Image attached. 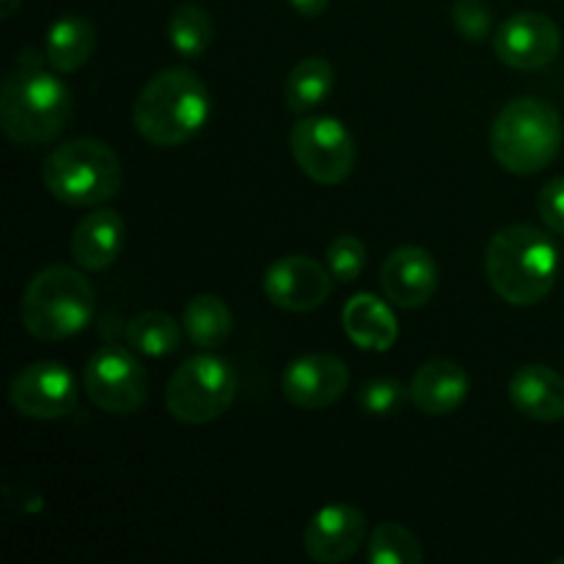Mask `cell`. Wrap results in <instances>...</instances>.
Here are the masks:
<instances>
[{
	"mask_svg": "<svg viewBox=\"0 0 564 564\" xmlns=\"http://www.w3.org/2000/svg\"><path fill=\"white\" fill-rule=\"evenodd\" d=\"M538 213L545 229L564 237V176H554L551 182H545L538 196Z\"/></svg>",
	"mask_w": 564,
	"mask_h": 564,
	"instance_id": "cell-29",
	"label": "cell"
},
{
	"mask_svg": "<svg viewBox=\"0 0 564 564\" xmlns=\"http://www.w3.org/2000/svg\"><path fill=\"white\" fill-rule=\"evenodd\" d=\"M182 328L193 345L202 350H215L229 341L231 330H235V317L218 295H196L193 301H187Z\"/></svg>",
	"mask_w": 564,
	"mask_h": 564,
	"instance_id": "cell-22",
	"label": "cell"
},
{
	"mask_svg": "<svg viewBox=\"0 0 564 564\" xmlns=\"http://www.w3.org/2000/svg\"><path fill=\"white\" fill-rule=\"evenodd\" d=\"M369 564H422L424 551L416 534L397 521L375 527L367 543Z\"/></svg>",
	"mask_w": 564,
	"mask_h": 564,
	"instance_id": "cell-25",
	"label": "cell"
},
{
	"mask_svg": "<svg viewBox=\"0 0 564 564\" xmlns=\"http://www.w3.org/2000/svg\"><path fill=\"white\" fill-rule=\"evenodd\" d=\"M405 400H411V391L394 378H372L358 391V405L369 416H391V413H400Z\"/></svg>",
	"mask_w": 564,
	"mask_h": 564,
	"instance_id": "cell-27",
	"label": "cell"
},
{
	"mask_svg": "<svg viewBox=\"0 0 564 564\" xmlns=\"http://www.w3.org/2000/svg\"><path fill=\"white\" fill-rule=\"evenodd\" d=\"M94 303H97L94 286L80 270L50 264L28 281L20 317L33 339L64 341L91 323Z\"/></svg>",
	"mask_w": 564,
	"mask_h": 564,
	"instance_id": "cell-5",
	"label": "cell"
},
{
	"mask_svg": "<svg viewBox=\"0 0 564 564\" xmlns=\"http://www.w3.org/2000/svg\"><path fill=\"white\" fill-rule=\"evenodd\" d=\"M325 264L339 284H352L367 268V246L356 235H339L325 251Z\"/></svg>",
	"mask_w": 564,
	"mask_h": 564,
	"instance_id": "cell-26",
	"label": "cell"
},
{
	"mask_svg": "<svg viewBox=\"0 0 564 564\" xmlns=\"http://www.w3.org/2000/svg\"><path fill=\"white\" fill-rule=\"evenodd\" d=\"M485 273L501 301L510 306H534L554 290L560 275V251L538 226H505L490 237Z\"/></svg>",
	"mask_w": 564,
	"mask_h": 564,
	"instance_id": "cell-3",
	"label": "cell"
},
{
	"mask_svg": "<svg viewBox=\"0 0 564 564\" xmlns=\"http://www.w3.org/2000/svg\"><path fill=\"white\" fill-rule=\"evenodd\" d=\"M341 325L350 341L369 352H389L400 339V325L386 301L361 292L352 295L341 308Z\"/></svg>",
	"mask_w": 564,
	"mask_h": 564,
	"instance_id": "cell-19",
	"label": "cell"
},
{
	"mask_svg": "<svg viewBox=\"0 0 564 564\" xmlns=\"http://www.w3.org/2000/svg\"><path fill=\"white\" fill-rule=\"evenodd\" d=\"M83 389L99 411L130 416L147 405L149 375L127 347L105 345L86 361Z\"/></svg>",
	"mask_w": 564,
	"mask_h": 564,
	"instance_id": "cell-9",
	"label": "cell"
},
{
	"mask_svg": "<svg viewBox=\"0 0 564 564\" xmlns=\"http://www.w3.org/2000/svg\"><path fill=\"white\" fill-rule=\"evenodd\" d=\"M77 380L64 364L33 361L14 375L9 386V400L20 416L36 422L64 419L77 405Z\"/></svg>",
	"mask_w": 564,
	"mask_h": 564,
	"instance_id": "cell-10",
	"label": "cell"
},
{
	"mask_svg": "<svg viewBox=\"0 0 564 564\" xmlns=\"http://www.w3.org/2000/svg\"><path fill=\"white\" fill-rule=\"evenodd\" d=\"M22 0H0V14L3 17H14V11L20 9Z\"/></svg>",
	"mask_w": 564,
	"mask_h": 564,
	"instance_id": "cell-31",
	"label": "cell"
},
{
	"mask_svg": "<svg viewBox=\"0 0 564 564\" xmlns=\"http://www.w3.org/2000/svg\"><path fill=\"white\" fill-rule=\"evenodd\" d=\"M33 50L20 53L14 72L0 88V127L17 147L55 141L72 119V91L58 72H44Z\"/></svg>",
	"mask_w": 564,
	"mask_h": 564,
	"instance_id": "cell-1",
	"label": "cell"
},
{
	"mask_svg": "<svg viewBox=\"0 0 564 564\" xmlns=\"http://www.w3.org/2000/svg\"><path fill=\"white\" fill-rule=\"evenodd\" d=\"M367 516L352 505H328L308 521L303 549L319 564H341L367 543Z\"/></svg>",
	"mask_w": 564,
	"mask_h": 564,
	"instance_id": "cell-14",
	"label": "cell"
},
{
	"mask_svg": "<svg viewBox=\"0 0 564 564\" xmlns=\"http://www.w3.org/2000/svg\"><path fill=\"white\" fill-rule=\"evenodd\" d=\"M471 380L468 372L457 361L449 358H435L419 367L411 378V402L424 413V416H449L463 402L468 400Z\"/></svg>",
	"mask_w": 564,
	"mask_h": 564,
	"instance_id": "cell-17",
	"label": "cell"
},
{
	"mask_svg": "<svg viewBox=\"0 0 564 564\" xmlns=\"http://www.w3.org/2000/svg\"><path fill=\"white\" fill-rule=\"evenodd\" d=\"M297 169L317 185H341L356 169V141L334 116H306L290 130Z\"/></svg>",
	"mask_w": 564,
	"mask_h": 564,
	"instance_id": "cell-8",
	"label": "cell"
},
{
	"mask_svg": "<svg viewBox=\"0 0 564 564\" xmlns=\"http://www.w3.org/2000/svg\"><path fill=\"white\" fill-rule=\"evenodd\" d=\"M562 149L560 110L538 97L507 102L490 127V152L496 163L516 176L549 169Z\"/></svg>",
	"mask_w": 564,
	"mask_h": 564,
	"instance_id": "cell-4",
	"label": "cell"
},
{
	"mask_svg": "<svg viewBox=\"0 0 564 564\" xmlns=\"http://www.w3.org/2000/svg\"><path fill=\"white\" fill-rule=\"evenodd\" d=\"M556 564H564V556H560V560H556Z\"/></svg>",
	"mask_w": 564,
	"mask_h": 564,
	"instance_id": "cell-32",
	"label": "cell"
},
{
	"mask_svg": "<svg viewBox=\"0 0 564 564\" xmlns=\"http://www.w3.org/2000/svg\"><path fill=\"white\" fill-rule=\"evenodd\" d=\"M452 22H455L457 33L468 42H482L490 36V25H494V14L485 0H455L452 6Z\"/></svg>",
	"mask_w": 564,
	"mask_h": 564,
	"instance_id": "cell-28",
	"label": "cell"
},
{
	"mask_svg": "<svg viewBox=\"0 0 564 564\" xmlns=\"http://www.w3.org/2000/svg\"><path fill=\"white\" fill-rule=\"evenodd\" d=\"M213 113V99L202 77L187 66H169L149 77L132 105L138 135L160 149L193 141Z\"/></svg>",
	"mask_w": 564,
	"mask_h": 564,
	"instance_id": "cell-2",
	"label": "cell"
},
{
	"mask_svg": "<svg viewBox=\"0 0 564 564\" xmlns=\"http://www.w3.org/2000/svg\"><path fill=\"white\" fill-rule=\"evenodd\" d=\"M350 386V369L330 352H308L295 358L281 375L286 402L303 411H319L341 400Z\"/></svg>",
	"mask_w": 564,
	"mask_h": 564,
	"instance_id": "cell-13",
	"label": "cell"
},
{
	"mask_svg": "<svg viewBox=\"0 0 564 564\" xmlns=\"http://www.w3.org/2000/svg\"><path fill=\"white\" fill-rule=\"evenodd\" d=\"M215 25L213 17L204 6L198 3H182L171 11L169 17V42L182 58L196 61L207 53V47L213 44Z\"/></svg>",
	"mask_w": 564,
	"mask_h": 564,
	"instance_id": "cell-24",
	"label": "cell"
},
{
	"mask_svg": "<svg viewBox=\"0 0 564 564\" xmlns=\"http://www.w3.org/2000/svg\"><path fill=\"white\" fill-rule=\"evenodd\" d=\"M334 80L336 72L330 66V61L319 58V55L297 61L284 83L286 110H292L297 116L312 113L314 108H319L334 94Z\"/></svg>",
	"mask_w": 564,
	"mask_h": 564,
	"instance_id": "cell-21",
	"label": "cell"
},
{
	"mask_svg": "<svg viewBox=\"0 0 564 564\" xmlns=\"http://www.w3.org/2000/svg\"><path fill=\"white\" fill-rule=\"evenodd\" d=\"M94 47H97V31H94L91 20L80 14H66L50 25L44 61L58 75H69L91 61Z\"/></svg>",
	"mask_w": 564,
	"mask_h": 564,
	"instance_id": "cell-20",
	"label": "cell"
},
{
	"mask_svg": "<svg viewBox=\"0 0 564 564\" xmlns=\"http://www.w3.org/2000/svg\"><path fill=\"white\" fill-rule=\"evenodd\" d=\"M262 290L275 308L303 314L323 306L334 290V275L314 259L292 253L281 257L264 270Z\"/></svg>",
	"mask_w": 564,
	"mask_h": 564,
	"instance_id": "cell-12",
	"label": "cell"
},
{
	"mask_svg": "<svg viewBox=\"0 0 564 564\" xmlns=\"http://www.w3.org/2000/svg\"><path fill=\"white\" fill-rule=\"evenodd\" d=\"M237 400V372L226 358H187L165 386V408L182 424H209Z\"/></svg>",
	"mask_w": 564,
	"mask_h": 564,
	"instance_id": "cell-7",
	"label": "cell"
},
{
	"mask_svg": "<svg viewBox=\"0 0 564 564\" xmlns=\"http://www.w3.org/2000/svg\"><path fill=\"white\" fill-rule=\"evenodd\" d=\"M297 14L303 17H319L330 6V0H286Z\"/></svg>",
	"mask_w": 564,
	"mask_h": 564,
	"instance_id": "cell-30",
	"label": "cell"
},
{
	"mask_svg": "<svg viewBox=\"0 0 564 564\" xmlns=\"http://www.w3.org/2000/svg\"><path fill=\"white\" fill-rule=\"evenodd\" d=\"M510 402L521 416L534 422H562L564 378L545 364H527L512 375Z\"/></svg>",
	"mask_w": 564,
	"mask_h": 564,
	"instance_id": "cell-18",
	"label": "cell"
},
{
	"mask_svg": "<svg viewBox=\"0 0 564 564\" xmlns=\"http://www.w3.org/2000/svg\"><path fill=\"white\" fill-rule=\"evenodd\" d=\"M127 345L135 352H141V356L165 358L180 350L182 328L171 314L149 308V312L135 314L130 319V325H127Z\"/></svg>",
	"mask_w": 564,
	"mask_h": 564,
	"instance_id": "cell-23",
	"label": "cell"
},
{
	"mask_svg": "<svg viewBox=\"0 0 564 564\" xmlns=\"http://www.w3.org/2000/svg\"><path fill=\"white\" fill-rule=\"evenodd\" d=\"M494 50L496 58L510 69H543L562 50L560 25L540 11H518L499 25L494 36Z\"/></svg>",
	"mask_w": 564,
	"mask_h": 564,
	"instance_id": "cell-11",
	"label": "cell"
},
{
	"mask_svg": "<svg viewBox=\"0 0 564 564\" xmlns=\"http://www.w3.org/2000/svg\"><path fill=\"white\" fill-rule=\"evenodd\" d=\"M127 242V224L116 209H94L88 213L80 224L72 231L69 251L77 268L91 270H108L116 259L121 257Z\"/></svg>",
	"mask_w": 564,
	"mask_h": 564,
	"instance_id": "cell-16",
	"label": "cell"
},
{
	"mask_svg": "<svg viewBox=\"0 0 564 564\" xmlns=\"http://www.w3.org/2000/svg\"><path fill=\"white\" fill-rule=\"evenodd\" d=\"M438 262L427 248L419 246L394 248L380 268L383 295L397 308H408V312L427 306L438 290Z\"/></svg>",
	"mask_w": 564,
	"mask_h": 564,
	"instance_id": "cell-15",
	"label": "cell"
},
{
	"mask_svg": "<svg viewBox=\"0 0 564 564\" xmlns=\"http://www.w3.org/2000/svg\"><path fill=\"white\" fill-rule=\"evenodd\" d=\"M42 182L66 207H99L121 187V160L97 138H75L47 154Z\"/></svg>",
	"mask_w": 564,
	"mask_h": 564,
	"instance_id": "cell-6",
	"label": "cell"
}]
</instances>
